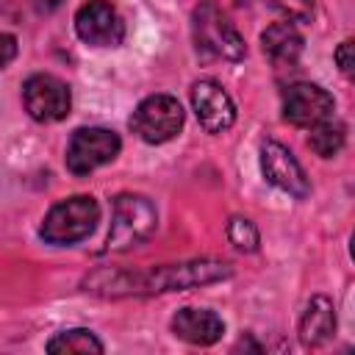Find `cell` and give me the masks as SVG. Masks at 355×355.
I'll use <instances>...</instances> for the list:
<instances>
[{
    "instance_id": "1",
    "label": "cell",
    "mask_w": 355,
    "mask_h": 355,
    "mask_svg": "<svg viewBox=\"0 0 355 355\" xmlns=\"http://www.w3.org/2000/svg\"><path fill=\"white\" fill-rule=\"evenodd\" d=\"M230 263L222 261H189V263H166L150 266L141 272H97L86 280L89 291L105 297H128V294H164V291H183L202 283H214L230 277Z\"/></svg>"
},
{
    "instance_id": "2",
    "label": "cell",
    "mask_w": 355,
    "mask_h": 355,
    "mask_svg": "<svg viewBox=\"0 0 355 355\" xmlns=\"http://www.w3.org/2000/svg\"><path fill=\"white\" fill-rule=\"evenodd\" d=\"M97 219H100L97 200L89 197V194H75L69 200L55 202L47 211V216H44V222L39 227V236L47 244H55V247L78 244L94 230Z\"/></svg>"
},
{
    "instance_id": "3",
    "label": "cell",
    "mask_w": 355,
    "mask_h": 355,
    "mask_svg": "<svg viewBox=\"0 0 355 355\" xmlns=\"http://www.w3.org/2000/svg\"><path fill=\"white\" fill-rule=\"evenodd\" d=\"M191 33H194L197 50H202L208 55H216V58H225V61H241L244 53H247L241 33L236 31L230 17L214 0H202L194 8Z\"/></svg>"
},
{
    "instance_id": "4",
    "label": "cell",
    "mask_w": 355,
    "mask_h": 355,
    "mask_svg": "<svg viewBox=\"0 0 355 355\" xmlns=\"http://www.w3.org/2000/svg\"><path fill=\"white\" fill-rule=\"evenodd\" d=\"M158 225L155 205L141 194H116L114 197V219L108 230V250L125 252L130 247L144 244Z\"/></svg>"
},
{
    "instance_id": "5",
    "label": "cell",
    "mask_w": 355,
    "mask_h": 355,
    "mask_svg": "<svg viewBox=\"0 0 355 355\" xmlns=\"http://www.w3.org/2000/svg\"><path fill=\"white\" fill-rule=\"evenodd\" d=\"M133 133L147 144H164L175 139L183 128V108L172 94H153L144 97L133 116H130Z\"/></svg>"
},
{
    "instance_id": "6",
    "label": "cell",
    "mask_w": 355,
    "mask_h": 355,
    "mask_svg": "<svg viewBox=\"0 0 355 355\" xmlns=\"http://www.w3.org/2000/svg\"><path fill=\"white\" fill-rule=\"evenodd\" d=\"M122 141L108 128H78L67 144V169L72 175H89L97 166L114 161Z\"/></svg>"
},
{
    "instance_id": "7",
    "label": "cell",
    "mask_w": 355,
    "mask_h": 355,
    "mask_svg": "<svg viewBox=\"0 0 355 355\" xmlns=\"http://www.w3.org/2000/svg\"><path fill=\"white\" fill-rule=\"evenodd\" d=\"M22 100H25V111L36 119V122H58L69 114L72 105V94L69 86L47 72L31 75L22 86Z\"/></svg>"
},
{
    "instance_id": "8",
    "label": "cell",
    "mask_w": 355,
    "mask_h": 355,
    "mask_svg": "<svg viewBox=\"0 0 355 355\" xmlns=\"http://www.w3.org/2000/svg\"><path fill=\"white\" fill-rule=\"evenodd\" d=\"M336 103L316 83H291L283 92V119L297 128H316L333 119Z\"/></svg>"
},
{
    "instance_id": "9",
    "label": "cell",
    "mask_w": 355,
    "mask_h": 355,
    "mask_svg": "<svg viewBox=\"0 0 355 355\" xmlns=\"http://www.w3.org/2000/svg\"><path fill=\"white\" fill-rule=\"evenodd\" d=\"M78 36L92 47H116L125 39V22L105 0H89L75 14Z\"/></svg>"
},
{
    "instance_id": "10",
    "label": "cell",
    "mask_w": 355,
    "mask_h": 355,
    "mask_svg": "<svg viewBox=\"0 0 355 355\" xmlns=\"http://www.w3.org/2000/svg\"><path fill=\"white\" fill-rule=\"evenodd\" d=\"M261 172L272 186H277L280 191H286L297 200H305L311 194V183L305 178V169L291 155V150L283 147L280 141L269 139L261 144Z\"/></svg>"
},
{
    "instance_id": "11",
    "label": "cell",
    "mask_w": 355,
    "mask_h": 355,
    "mask_svg": "<svg viewBox=\"0 0 355 355\" xmlns=\"http://www.w3.org/2000/svg\"><path fill=\"white\" fill-rule=\"evenodd\" d=\"M191 105L200 125L208 133H222L236 122V105L227 92L214 80H197L191 86Z\"/></svg>"
},
{
    "instance_id": "12",
    "label": "cell",
    "mask_w": 355,
    "mask_h": 355,
    "mask_svg": "<svg viewBox=\"0 0 355 355\" xmlns=\"http://www.w3.org/2000/svg\"><path fill=\"white\" fill-rule=\"evenodd\" d=\"M172 333L189 344L208 347L222 338L225 322L214 311H205V308H180L172 316Z\"/></svg>"
},
{
    "instance_id": "13",
    "label": "cell",
    "mask_w": 355,
    "mask_h": 355,
    "mask_svg": "<svg viewBox=\"0 0 355 355\" xmlns=\"http://www.w3.org/2000/svg\"><path fill=\"white\" fill-rule=\"evenodd\" d=\"M336 333V308L327 297L316 294L308 300L300 319V338L305 347H319Z\"/></svg>"
},
{
    "instance_id": "14",
    "label": "cell",
    "mask_w": 355,
    "mask_h": 355,
    "mask_svg": "<svg viewBox=\"0 0 355 355\" xmlns=\"http://www.w3.org/2000/svg\"><path fill=\"white\" fill-rule=\"evenodd\" d=\"M263 53L275 67H294L302 53V36L294 28V22H275L261 33Z\"/></svg>"
},
{
    "instance_id": "15",
    "label": "cell",
    "mask_w": 355,
    "mask_h": 355,
    "mask_svg": "<svg viewBox=\"0 0 355 355\" xmlns=\"http://www.w3.org/2000/svg\"><path fill=\"white\" fill-rule=\"evenodd\" d=\"M47 352H103V341L83 327L55 333L47 341Z\"/></svg>"
},
{
    "instance_id": "16",
    "label": "cell",
    "mask_w": 355,
    "mask_h": 355,
    "mask_svg": "<svg viewBox=\"0 0 355 355\" xmlns=\"http://www.w3.org/2000/svg\"><path fill=\"white\" fill-rule=\"evenodd\" d=\"M308 147H311L316 155H322V158L336 155V153L344 147V125H341V122L327 119V122H322V125L311 128Z\"/></svg>"
},
{
    "instance_id": "17",
    "label": "cell",
    "mask_w": 355,
    "mask_h": 355,
    "mask_svg": "<svg viewBox=\"0 0 355 355\" xmlns=\"http://www.w3.org/2000/svg\"><path fill=\"white\" fill-rule=\"evenodd\" d=\"M227 239H230L239 250H244V252H255V250H258V241H261L258 227H255L250 219H244V216H233V219L227 222Z\"/></svg>"
},
{
    "instance_id": "18",
    "label": "cell",
    "mask_w": 355,
    "mask_h": 355,
    "mask_svg": "<svg viewBox=\"0 0 355 355\" xmlns=\"http://www.w3.org/2000/svg\"><path fill=\"white\" fill-rule=\"evenodd\" d=\"M275 11H280L288 22H308L313 14V3L311 0H266Z\"/></svg>"
},
{
    "instance_id": "19",
    "label": "cell",
    "mask_w": 355,
    "mask_h": 355,
    "mask_svg": "<svg viewBox=\"0 0 355 355\" xmlns=\"http://www.w3.org/2000/svg\"><path fill=\"white\" fill-rule=\"evenodd\" d=\"M336 61H338V69L349 78V75H352V67H355V61H352V39H344V42L338 44V50H336Z\"/></svg>"
},
{
    "instance_id": "20",
    "label": "cell",
    "mask_w": 355,
    "mask_h": 355,
    "mask_svg": "<svg viewBox=\"0 0 355 355\" xmlns=\"http://www.w3.org/2000/svg\"><path fill=\"white\" fill-rule=\"evenodd\" d=\"M14 55H17V39H14L11 33L0 31V69H3L6 64H11Z\"/></svg>"
}]
</instances>
